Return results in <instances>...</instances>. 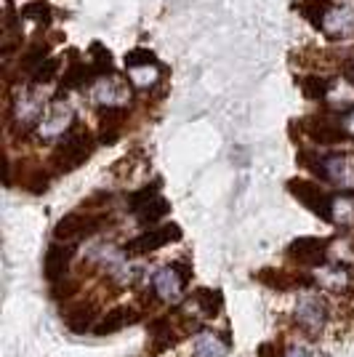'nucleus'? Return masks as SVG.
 I'll return each mask as SVG.
<instances>
[{"instance_id": "nucleus-22", "label": "nucleus", "mask_w": 354, "mask_h": 357, "mask_svg": "<svg viewBox=\"0 0 354 357\" xmlns=\"http://www.w3.org/2000/svg\"><path fill=\"white\" fill-rule=\"evenodd\" d=\"M197 304H200V310H203L208 317H213V314L222 310V291L200 288V291H197Z\"/></svg>"}, {"instance_id": "nucleus-24", "label": "nucleus", "mask_w": 354, "mask_h": 357, "mask_svg": "<svg viewBox=\"0 0 354 357\" xmlns=\"http://www.w3.org/2000/svg\"><path fill=\"white\" fill-rule=\"evenodd\" d=\"M45 51H48L45 45H32L30 51L24 54V59H22V67H24V70H38L45 59Z\"/></svg>"}, {"instance_id": "nucleus-28", "label": "nucleus", "mask_w": 354, "mask_h": 357, "mask_svg": "<svg viewBox=\"0 0 354 357\" xmlns=\"http://www.w3.org/2000/svg\"><path fill=\"white\" fill-rule=\"evenodd\" d=\"M155 195H160V192H157V184H152V187H144V190H139V192H133V195H131V200H128V203H131V208L136 211V208H139V206H144L147 200H152Z\"/></svg>"}, {"instance_id": "nucleus-27", "label": "nucleus", "mask_w": 354, "mask_h": 357, "mask_svg": "<svg viewBox=\"0 0 354 357\" xmlns=\"http://www.w3.org/2000/svg\"><path fill=\"white\" fill-rule=\"evenodd\" d=\"M70 120V112L64 109V107H59V115H54V118H45L43 120V128L45 134H54V131H64V123Z\"/></svg>"}, {"instance_id": "nucleus-8", "label": "nucleus", "mask_w": 354, "mask_h": 357, "mask_svg": "<svg viewBox=\"0 0 354 357\" xmlns=\"http://www.w3.org/2000/svg\"><path fill=\"white\" fill-rule=\"evenodd\" d=\"M128 118V109L125 107H107L102 115H99V139L102 144H115L123 134V126Z\"/></svg>"}, {"instance_id": "nucleus-18", "label": "nucleus", "mask_w": 354, "mask_h": 357, "mask_svg": "<svg viewBox=\"0 0 354 357\" xmlns=\"http://www.w3.org/2000/svg\"><path fill=\"white\" fill-rule=\"evenodd\" d=\"M194 355L197 357H224L226 355V344H222L216 336H210V333H203V336H197V342H194Z\"/></svg>"}, {"instance_id": "nucleus-29", "label": "nucleus", "mask_w": 354, "mask_h": 357, "mask_svg": "<svg viewBox=\"0 0 354 357\" xmlns=\"http://www.w3.org/2000/svg\"><path fill=\"white\" fill-rule=\"evenodd\" d=\"M45 187H48V176H45L43 171H38V174H35V176L30 178V184H27V190H30L32 195L45 192Z\"/></svg>"}, {"instance_id": "nucleus-13", "label": "nucleus", "mask_w": 354, "mask_h": 357, "mask_svg": "<svg viewBox=\"0 0 354 357\" xmlns=\"http://www.w3.org/2000/svg\"><path fill=\"white\" fill-rule=\"evenodd\" d=\"M295 317L298 323L307 328H320L325 323V307L323 301L317 298H301L298 307H295Z\"/></svg>"}, {"instance_id": "nucleus-3", "label": "nucleus", "mask_w": 354, "mask_h": 357, "mask_svg": "<svg viewBox=\"0 0 354 357\" xmlns=\"http://www.w3.org/2000/svg\"><path fill=\"white\" fill-rule=\"evenodd\" d=\"M178 240H181V227H178V224H165V227H160V229H149V232H144V235L128 240V243H125V253L139 256V253L157 251V248H162V245L178 243Z\"/></svg>"}, {"instance_id": "nucleus-32", "label": "nucleus", "mask_w": 354, "mask_h": 357, "mask_svg": "<svg viewBox=\"0 0 354 357\" xmlns=\"http://www.w3.org/2000/svg\"><path fill=\"white\" fill-rule=\"evenodd\" d=\"M344 75H346V77H349V80L354 83V61H349V64L344 67Z\"/></svg>"}, {"instance_id": "nucleus-14", "label": "nucleus", "mask_w": 354, "mask_h": 357, "mask_svg": "<svg viewBox=\"0 0 354 357\" xmlns=\"http://www.w3.org/2000/svg\"><path fill=\"white\" fill-rule=\"evenodd\" d=\"M149 339H152V344H149V352L152 355H160L162 349H168L171 344H174V331H171V323L165 320V317H160V320H155L152 326H149Z\"/></svg>"}, {"instance_id": "nucleus-21", "label": "nucleus", "mask_w": 354, "mask_h": 357, "mask_svg": "<svg viewBox=\"0 0 354 357\" xmlns=\"http://www.w3.org/2000/svg\"><path fill=\"white\" fill-rule=\"evenodd\" d=\"M325 22H336V27H333V35H349L354 32V14L349 8H341V11H333L330 8V14L325 16Z\"/></svg>"}, {"instance_id": "nucleus-30", "label": "nucleus", "mask_w": 354, "mask_h": 357, "mask_svg": "<svg viewBox=\"0 0 354 357\" xmlns=\"http://www.w3.org/2000/svg\"><path fill=\"white\" fill-rule=\"evenodd\" d=\"M344 128H346V134L354 136V109L352 112H346V118H344Z\"/></svg>"}, {"instance_id": "nucleus-10", "label": "nucleus", "mask_w": 354, "mask_h": 357, "mask_svg": "<svg viewBox=\"0 0 354 357\" xmlns=\"http://www.w3.org/2000/svg\"><path fill=\"white\" fill-rule=\"evenodd\" d=\"M301 278V275H298ZM293 275H288L285 269H275V267H266V269H259L256 272V280L259 283L269 285V288H277V291H288V288H293V285H311V280H298Z\"/></svg>"}, {"instance_id": "nucleus-5", "label": "nucleus", "mask_w": 354, "mask_h": 357, "mask_svg": "<svg viewBox=\"0 0 354 357\" xmlns=\"http://www.w3.org/2000/svg\"><path fill=\"white\" fill-rule=\"evenodd\" d=\"M102 227L99 219H93V216H83V213H67L64 219L56 222V229H54V235L56 240H64V243H70V240H80L91 235V232H96Z\"/></svg>"}, {"instance_id": "nucleus-20", "label": "nucleus", "mask_w": 354, "mask_h": 357, "mask_svg": "<svg viewBox=\"0 0 354 357\" xmlns=\"http://www.w3.org/2000/svg\"><path fill=\"white\" fill-rule=\"evenodd\" d=\"M330 91V83L320 77V75H309V77H301V93L307 99H323L325 93Z\"/></svg>"}, {"instance_id": "nucleus-16", "label": "nucleus", "mask_w": 354, "mask_h": 357, "mask_svg": "<svg viewBox=\"0 0 354 357\" xmlns=\"http://www.w3.org/2000/svg\"><path fill=\"white\" fill-rule=\"evenodd\" d=\"M295 8L307 16L314 27H323L325 16L330 14V3H325V0H301Z\"/></svg>"}, {"instance_id": "nucleus-6", "label": "nucleus", "mask_w": 354, "mask_h": 357, "mask_svg": "<svg viewBox=\"0 0 354 357\" xmlns=\"http://www.w3.org/2000/svg\"><path fill=\"white\" fill-rule=\"evenodd\" d=\"M307 134L317 142V144H336L346 136V128H344V120H336L330 115H314V118L307 120Z\"/></svg>"}, {"instance_id": "nucleus-1", "label": "nucleus", "mask_w": 354, "mask_h": 357, "mask_svg": "<svg viewBox=\"0 0 354 357\" xmlns=\"http://www.w3.org/2000/svg\"><path fill=\"white\" fill-rule=\"evenodd\" d=\"M91 149H93V139L86 131H80L77 126H72L67 131V136L59 142L56 152H54V168L59 174H70L72 168H77L80 163L88 160Z\"/></svg>"}, {"instance_id": "nucleus-11", "label": "nucleus", "mask_w": 354, "mask_h": 357, "mask_svg": "<svg viewBox=\"0 0 354 357\" xmlns=\"http://www.w3.org/2000/svg\"><path fill=\"white\" fill-rule=\"evenodd\" d=\"M64 320H67L70 331L86 333V331L93 326V320H96V307H93V304H75V307H70V310L64 312Z\"/></svg>"}, {"instance_id": "nucleus-7", "label": "nucleus", "mask_w": 354, "mask_h": 357, "mask_svg": "<svg viewBox=\"0 0 354 357\" xmlns=\"http://www.w3.org/2000/svg\"><path fill=\"white\" fill-rule=\"evenodd\" d=\"M325 248H328V243L320 238H298L288 245V256L298 264L317 267L325 261Z\"/></svg>"}, {"instance_id": "nucleus-4", "label": "nucleus", "mask_w": 354, "mask_h": 357, "mask_svg": "<svg viewBox=\"0 0 354 357\" xmlns=\"http://www.w3.org/2000/svg\"><path fill=\"white\" fill-rule=\"evenodd\" d=\"M190 267L187 264H171V267L160 269L157 275H155V291L160 294L165 301H176L181 296V291H184V285L190 280Z\"/></svg>"}, {"instance_id": "nucleus-23", "label": "nucleus", "mask_w": 354, "mask_h": 357, "mask_svg": "<svg viewBox=\"0 0 354 357\" xmlns=\"http://www.w3.org/2000/svg\"><path fill=\"white\" fill-rule=\"evenodd\" d=\"M91 56H93V73H112V54L104 48L102 43L91 45Z\"/></svg>"}, {"instance_id": "nucleus-31", "label": "nucleus", "mask_w": 354, "mask_h": 357, "mask_svg": "<svg viewBox=\"0 0 354 357\" xmlns=\"http://www.w3.org/2000/svg\"><path fill=\"white\" fill-rule=\"evenodd\" d=\"M272 349H275L272 344H264V347L259 349V355H261V357H275V352H272Z\"/></svg>"}, {"instance_id": "nucleus-15", "label": "nucleus", "mask_w": 354, "mask_h": 357, "mask_svg": "<svg viewBox=\"0 0 354 357\" xmlns=\"http://www.w3.org/2000/svg\"><path fill=\"white\" fill-rule=\"evenodd\" d=\"M171 211V206H168V200L162 197V195H155L152 200H147L144 206H139V208L133 211L136 213V219L141 224H155V222H160L162 216Z\"/></svg>"}, {"instance_id": "nucleus-17", "label": "nucleus", "mask_w": 354, "mask_h": 357, "mask_svg": "<svg viewBox=\"0 0 354 357\" xmlns=\"http://www.w3.org/2000/svg\"><path fill=\"white\" fill-rule=\"evenodd\" d=\"M125 70L139 73V70H157V59L147 48H133L131 54H125Z\"/></svg>"}, {"instance_id": "nucleus-2", "label": "nucleus", "mask_w": 354, "mask_h": 357, "mask_svg": "<svg viewBox=\"0 0 354 357\" xmlns=\"http://www.w3.org/2000/svg\"><path fill=\"white\" fill-rule=\"evenodd\" d=\"M288 192L293 195L301 206H307L314 216H320V219H325V222L333 219V216H330V213H333V197H328L325 192H320V187H317L314 181H307V178H291V181H288Z\"/></svg>"}, {"instance_id": "nucleus-33", "label": "nucleus", "mask_w": 354, "mask_h": 357, "mask_svg": "<svg viewBox=\"0 0 354 357\" xmlns=\"http://www.w3.org/2000/svg\"><path fill=\"white\" fill-rule=\"evenodd\" d=\"M288 357H309V352H304V349H291Z\"/></svg>"}, {"instance_id": "nucleus-19", "label": "nucleus", "mask_w": 354, "mask_h": 357, "mask_svg": "<svg viewBox=\"0 0 354 357\" xmlns=\"http://www.w3.org/2000/svg\"><path fill=\"white\" fill-rule=\"evenodd\" d=\"M22 16L27 22H35V24H48L51 22V6L45 0H32L22 8Z\"/></svg>"}, {"instance_id": "nucleus-26", "label": "nucleus", "mask_w": 354, "mask_h": 357, "mask_svg": "<svg viewBox=\"0 0 354 357\" xmlns=\"http://www.w3.org/2000/svg\"><path fill=\"white\" fill-rule=\"evenodd\" d=\"M86 75H88V70L83 67V64H72L70 67V73H67V77H64V89H75V86H80L83 80H86Z\"/></svg>"}, {"instance_id": "nucleus-25", "label": "nucleus", "mask_w": 354, "mask_h": 357, "mask_svg": "<svg viewBox=\"0 0 354 357\" xmlns=\"http://www.w3.org/2000/svg\"><path fill=\"white\" fill-rule=\"evenodd\" d=\"M56 70H59V61H56V59H45L43 64L35 70V75H32V77H35V83H48V80L56 75Z\"/></svg>"}, {"instance_id": "nucleus-12", "label": "nucleus", "mask_w": 354, "mask_h": 357, "mask_svg": "<svg viewBox=\"0 0 354 357\" xmlns=\"http://www.w3.org/2000/svg\"><path fill=\"white\" fill-rule=\"evenodd\" d=\"M133 320H136V312H133V310H125V307L109 310V312H107L102 320H99V326H96V333H99V336L118 333L120 328H125L128 323H133Z\"/></svg>"}, {"instance_id": "nucleus-9", "label": "nucleus", "mask_w": 354, "mask_h": 357, "mask_svg": "<svg viewBox=\"0 0 354 357\" xmlns=\"http://www.w3.org/2000/svg\"><path fill=\"white\" fill-rule=\"evenodd\" d=\"M70 259H72V248L54 243V245L45 251V261H43L45 280L59 283L61 278H64V272H67V267H70Z\"/></svg>"}]
</instances>
